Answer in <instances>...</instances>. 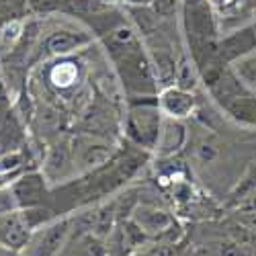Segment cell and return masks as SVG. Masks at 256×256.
Listing matches in <instances>:
<instances>
[{
    "mask_svg": "<svg viewBox=\"0 0 256 256\" xmlns=\"http://www.w3.org/2000/svg\"><path fill=\"white\" fill-rule=\"evenodd\" d=\"M125 90L134 96H154L158 92V82L150 64V56L142 50V44H134L111 56Z\"/></svg>",
    "mask_w": 256,
    "mask_h": 256,
    "instance_id": "1",
    "label": "cell"
},
{
    "mask_svg": "<svg viewBox=\"0 0 256 256\" xmlns=\"http://www.w3.org/2000/svg\"><path fill=\"white\" fill-rule=\"evenodd\" d=\"M162 121H164V113L158 106V98L134 102L125 117V136L130 138L140 150L154 152L158 138H160Z\"/></svg>",
    "mask_w": 256,
    "mask_h": 256,
    "instance_id": "2",
    "label": "cell"
},
{
    "mask_svg": "<svg viewBox=\"0 0 256 256\" xmlns=\"http://www.w3.org/2000/svg\"><path fill=\"white\" fill-rule=\"evenodd\" d=\"M74 230V216H64L48 222L46 226L37 228L27 246L23 248L25 256H62L66 250Z\"/></svg>",
    "mask_w": 256,
    "mask_h": 256,
    "instance_id": "3",
    "label": "cell"
},
{
    "mask_svg": "<svg viewBox=\"0 0 256 256\" xmlns=\"http://www.w3.org/2000/svg\"><path fill=\"white\" fill-rule=\"evenodd\" d=\"M184 29L188 41H216L218 39V20L213 6L203 0L197 4H184Z\"/></svg>",
    "mask_w": 256,
    "mask_h": 256,
    "instance_id": "4",
    "label": "cell"
},
{
    "mask_svg": "<svg viewBox=\"0 0 256 256\" xmlns=\"http://www.w3.org/2000/svg\"><path fill=\"white\" fill-rule=\"evenodd\" d=\"M48 186H50V182L41 170H27V172H23L10 184L12 195L18 203V209L44 205V197L48 193Z\"/></svg>",
    "mask_w": 256,
    "mask_h": 256,
    "instance_id": "5",
    "label": "cell"
},
{
    "mask_svg": "<svg viewBox=\"0 0 256 256\" xmlns=\"http://www.w3.org/2000/svg\"><path fill=\"white\" fill-rule=\"evenodd\" d=\"M72 154H74V166L82 170V172H86V170H94L106 164V160L111 158V146L96 138L78 136L72 142Z\"/></svg>",
    "mask_w": 256,
    "mask_h": 256,
    "instance_id": "6",
    "label": "cell"
},
{
    "mask_svg": "<svg viewBox=\"0 0 256 256\" xmlns=\"http://www.w3.org/2000/svg\"><path fill=\"white\" fill-rule=\"evenodd\" d=\"M130 220H134L142 228V232L148 238L168 234L176 226V220H174L172 213L158 207V205H152V203H138V207L134 209Z\"/></svg>",
    "mask_w": 256,
    "mask_h": 256,
    "instance_id": "7",
    "label": "cell"
},
{
    "mask_svg": "<svg viewBox=\"0 0 256 256\" xmlns=\"http://www.w3.org/2000/svg\"><path fill=\"white\" fill-rule=\"evenodd\" d=\"M88 44H92V35L80 29H58L54 31L50 37H46L44 41V50L48 56H56V58H66L82 48H86Z\"/></svg>",
    "mask_w": 256,
    "mask_h": 256,
    "instance_id": "8",
    "label": "cell"
},
{
    "mask_svg": "<svg viewBox=\"0 0 256 256\" xmlns=\"http://www.w3.org/2000/svg\"><path fill=\"white\" fill-rule=\"evenodd\" d=\"M31 234H33V230L27 224L20 209L0 216V246L2 248L23 250L31 238Z\"/></svg>",
    "mask_w": 256,
    "mask_h": 256,
    "instance_id": "9",
    "label": "cell"
},
{
    "mask_svg": "<svg viewBox=\"0 0 256 256\" xmlns=\"http://www.w3.org/2000/svg\"><path fill=\"white\" fill-rule=\"evenodd\" d=\"M158 106L164 113V117H172V119H186L195 113L197 98L193 92L182 90L178 86H166L158 94Z\"/></svg>",
    "mask_w": 256,
    "mask_h": 256,
    "instance_id": "10",
    "label": "cell"
},
{
    "mask_svg": "<svg viewBox=\"0 0 256 256\" xmlns=\"http://www.w3.org/2000/svg\"><path fill=\"white\" fill-rule=\"evenodd\" d=\"M72 170H76L74 166V154H72V146L66 144V142H60V144H54L50 150H48V156L44 160V176L48 178L50 184L54 182H60L66 178Z\"/></svg>",
    "mask_w": 256,
    "mask_h": 256,
    "instance_id": "11",
    "label": "cell"
},
{
    "mask_svg": "<svg viewBox=\"0 0 256 256\" xmlns=\"http://www.w3.org/2000/svg\"><path fill=\"white\" fill-rule=\"evenodd\" d=\"M188 140L186 127L180 119H172V117H164L162 121V130H160V138L156 144V154L158 158H172L174 154H178L184 144Z\"/></svg>",
    "mask_w": 256,
    "mask_h": 256,
    "instance_id": "12",
    "label": "cell"
},
{
    "mask_svg": "<svg viewBox=\"0 0 256 256\" xmlns=\"http://www.w3.org/2000/svg\"><path fill=\"white\" fill-rule=\"evenodd\" d=\"M220 60L230 64V62H238L240 58L256 52V39L252 33V27H244L234 31L232 35H226L220 44Z\"/></svg>",
    "mask_w": 256,
    "mask_h": 256,
    "instance_id": "13",
    "label": "cell"
},
{
    "mask_svg": "<svg viewBox=\"0 0 256 256\" xmlns=\"http://www.w3.org/2000/svg\"><path fill=\"white\" fill-rule=\"evenodd\" d=\"M150 64H152V70H154V78L158 82L160 88L166 86H174V80H176V60L172 58L168 50L162 48H154L150 54Z\"/></svg>",
    "mask_w": 256,
    "mask_h": 256,
    "instance_id": "14",
    "label": "cell"
},
{
    "mask_svg": "<svg viewBox=\"0 0 256 256\" xmlns=\"http://www.w3.org/2000/svg\"><path fill=\"white\" fill-rule=\"evenodd\" d=\"M199 80H201V74H199V68H197L195 60L188 58V56H182L176 62L174 86H178L182 90H188V92H195V88L199 86Z\"/></svg>",
    "mask_w": 256,
    "mask_h": 256,
    "instance_id": "15",
    "label": "cell"
},
{
    "mask_svg": "<svg viewBox=\"0 0 256 256\" xmlns=\"http://www.w3.org/2000/svg\"><path fill=\"white\" fill-rule=\"evenodd\" d=\"M31 14L33 10L27 0H0V29L10 23L27 20V16Z\"/></svg>",
    "mask_w": 256,
    "mask_h": 256,
    "instance_id": "16",
    "label": "cell"
},
{
    "mask_svg": "<svg viewBox=\"0 0 256 256\" xmlns=\"http://www.w3.org/2000/svg\"><path fill=\"white\" fill-rule=\"evenodd\" d=\"M78 80V68L74 62H58L50 70V82L58 90H68Z\"/></svg>",
    "mask_w": 256,
    "mask_h": 256,
    "instance_id": "17",
    "label": "cell"
},
{
    "mask_svg": "<svg viewBox=\"0 0 256 256\" xmlns=\"http://www.w3.org/2000/svg\"><path fill=\"white\" fill-rule=\"evenodd\" d=\"M236 64V74L240 80H244V84H250V86L256 88V54H248L244 58H240Z\"/></svg>",
    "mask_w": 256,
    "mask_h": 256,
    "instance_id": "18",
    "label": "cell"
},
{
    "mask_svg": "<svg viewBox=\"0 0 256 256\" xmlns=\"http://www.w3.org/2000/svg\"><path fill=\"white\" fill-rule=\"evenodd\" d=\"M218 156H220V148L211 140H203L195 146V158L201 164H211L213 160H218Z\"/></svg>",
    "mask_w": 256,
    "mask_h": 256,
    "instance_id": "19",
    "label": "cell"
},
{
    "mask_svg": "<svg viewBox=\"0 0 256 256\" xmlns=\"http://www.w3.org/2000/svg\"><path fill=\"white\" fill-rule=\"evenodd\" d=\"M180 2L182 0H152L150 10L158 18H170V16H174L176 10L180 8Z\"/></svg>",
    "mask_w": 256,
    "mask_h": 256,
    "instance_id": "20",
    "label": "cell"
},
{
    "mask_svg": "<svg viewBox=\"0 0 256 256\" xmlns=\"http://www.w3.org/2000/svg\"><path fill=\"white\" fill-rule=\"evenodd\" d=\"M33 14H50L56 10H64L66 0H27Z\"/></svg>",
    "mask_w": 256,
    "mask_h": 256,
    "instance_id": "21",
    "label": "cell"
},
{
    "mask_svg": "<svg viewBox=\"0 0 256 256\" xmlns=\"http://www.w3.org/2000/svg\"><path fill=\"white\" fill-rule=\"evenodd\" d=\"M18 209V203L12 195V188L10 184L4 186V188H0V216H4V213H12Z\"/></svg>",
    "mask_w": 256,
    "mask_h": 256,
    "instance_id": "22",
    "label": "cell"
},
{
    "mask_svg": "<svg viewBox=\"0 0 256 256\" xmlns=\"http://www.w3.org/2000/svg\"><path fill=\"white\" fill-rule=\"evenodd\" d=\"M0 256H25V254H23V250H10V248L0 246Z\"/></svg>",
    "mask_w": 256,
    "mask_h": 256,
    "instance_id": "23",
    "label": "cell"
},
{
    "mask_svg": "<svg viewBox=\"0 0 256 256\" xmlns=\"http://www.w3.org/2000/svg\"><path fill=\"white\" fill-rule=\"evenodd\" d=\"M125 2L132 4V6H150L152 0H125Z\"/></svg>",
    "mask_w": 256,
    "mask_h": 256,
    "instance_id": "24",
    "label": "cell"
},
{
    "mask_svg": "<svg viewBox=\"0 0 256 256\" xmlns=\"http://www.w3.org/2000/svg\"><path fill=\"white\" fill-rule=\"evenodd\" d=\"M6 96V88H4V82H2V76H0V98Z\"/></svg>",
    "mask_w": 256,
    "mask_h": 256,
    "instance_id": "25",
    "label": "cell"
},
{
    "mask_svg": "<svg viewBox=\"0 0 256 256\" xmlns=\"http://www.w3.org/2000/svg\"><path fill=\"white\" fill-rule=\"evenodd\" d=\"M250 27H252V33H254V39H256V23H254V25H250Z\"/></svg>",
    "mask_w": 256,
    "mask_h": 256,
    "instance_id": "26",
    "label": "cell"
}]
</instances>
